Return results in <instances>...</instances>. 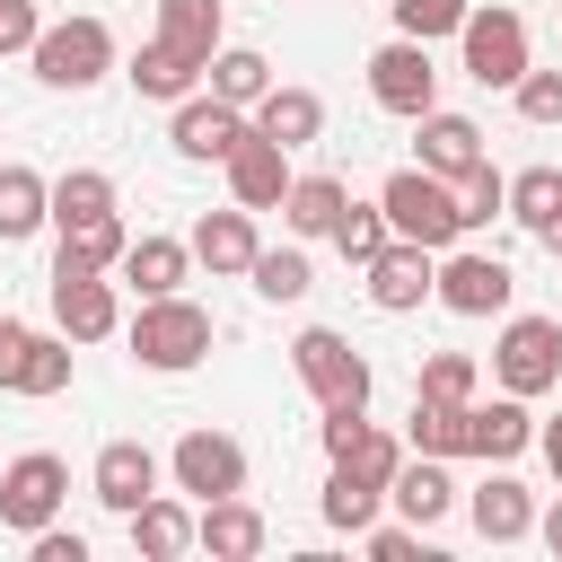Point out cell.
Segmentation results:
<instances>
[{"mask_svg":"<svg viewBox=\"0 0 562 562\" xmlns=\"http://www.w3.org/2000/svg\"><path fill=\"white\" fill-rule=\"evenodd\" d=\"M123 334H132V360H140V369L184 378V369L211 351V307H193L184 290H167V299H140V316H132Z\"/></svg>","mask_w":562,"mask_h":562,"instance_id":"cell-1","label":"cell"},{"mask_svg":"<svg viewBox=\"0 0 562 562\" xmlns=\"http://www.w3.org/2000/svg\"><path fill=\"white\" fill-rule=\"evenodd\" d=\"M290 369H299V386L316 395V413H369V395H378V369H369L334 325H307V334L290 342Z\"/></svg>","mask_w":562,"mask_h":562,"instance_id":"cell-2","label":"cell"},{"mask_svg":"<svg viewBox=\"0 0 562 562\" xmlns=\"http://www.w3.org/2000/svg\"><path fill=\"white\" fill-rule=\"evenodd\" d=\"M378 202H386V228L395 237H413V246H457L465 237V211H457V184L448 176H430V167H395L386 184H378Z\"/></svg>","mask_w":562,"mask_h":562,"instance_id":"cell-3","label":"cell"},{"mask_svg":"<svg viewBox=\"0 0 562 562\" xmlns=\"http://www.w3.org/2000/svg\"><path fill=\"white\" fill-rule=\"evenodd\" d=\"M26 61H35L44 88L79 97V88H97V79L114 70V26H105V18H44V35H35Z\"/></svg>","mask_w":562,"mask_h":562,"instance_id":"cell-4","label":"cell"},{"mask_svg":"<svg viewBox=\"0 0 562 562\" xmlns=\"http://www.w3.org/2000/svg\"><path fill=\"white\" fill-rule=\"evenodd\" d=\"M457 53H465V79L474 88H518L536 61H527V18L518 9H465V26H457Z\"/></svg>","mask_w":562,"mask_h":562,"instance_id":"cell-5","label":"cell"},{"mask_svg":"<svg viewBox=\"0 0 562 562\" xmlns=\"http://www.w3.org/2000/svg\"><path fill=\"white\" fill-rule=\"evenodd\" d=\"M492 378L509 386V395H553L562 386V316H509L501 325V342H492Z\"/></svg>","mask_w":562,"mask_h":562,"instance_id":"cell-6","label":"cell"},{"mask_svg":"<svg viewBox=\"0 0 562 562\" xmlns=\"http://www.w3.org/2000/svg\"><path fill=\"white\" fill-rule=\"evenodd\" d=\"M61 501H70V465H61L53 448H26V457H9V465H0V527H9V536L53 527V518H61Z\"/></svg>","mask_w":562,"mask_h":562,"instance_id":"cell-7","label":"cell"},{"mask_svg":"<svg viewBox=\"0 0 562 562\" xmlns=\"http://www.w3.org/2000/svg\"><path fill=\"white\" fill-rule=\"evenodd\" d=\"M167 483L202 509V501H228V492H246V448L228 439V430H184L176 448H167Z\"/></svg>","mask_w":562,"mask_h":562,"instance_id":"cell-8","label":"cell"},{"mask_svg":"<svg viewBox=\"0 0 562 562\" xmlns=\"http://www.w3.org/2000/svg\"><path fill=\"white\" fill-rule=\"evenodd\" d=\"M369 97H378L386 114L422 123V114L439 105V70H430V44H422V35H395V44H378V53H369Z\"/></svg>","mask_w":562,"mask_h":562,"instance_id":"cell-9","label":"cell"},{"mask_svg":"<svg viewBox=\"0 0 562 562\" xmlns=\"http://www.w3.org/2000/svg\"><path fill=\"white\" fill-rule=\"evenodd\" d=\"M509 290H518V272L501 255H474V246L439 255V307L448 316H509Z\"/></svg>","mask_w":562,"mask_h":562,"instance_id":"cell-10","label":"cell"},{"mask_svg":"<svg viewBox=\"0 0 562 562\" xmlns=\"http://www.w3.org/2000/svg\"><path fill=\"white\" fill-rule=\"evenodd\" d=\"M255 132V114L246 105H228V97H184L176 105V123H167V140H176V158H202V167H228V149Z\"/></svg>","mask_w":562,"mask_h":562,"instance_id":"cell-11","label":"cell"},{"mask_svg":"<svg viewBox=\"0 0 562 562\" xmlns=\"http://www.w3.org/2000/svg\"><path fill=\"white\" fill-rule=\"evenodd\" d=\"M369 299H378L386 316H413L422 299H439V246H413V237H395V246L369 263Z\"/></svg>","mask_w":562,"mask_h":562,"instance_id":"cell-12","label":"cell"},{"mask_svg":"<svg viewBox=\"0 0 562 562\" xmlns=\"http://www.w3.org/2000/svg\"><path fill=\"white\" fill-rule=\"evenodd\" d=\"M536 448V413H527V395H492V404H465V457H483V465H509V457H527Z\"/></svg>","mask_w":562,"mask_h":562,"instance_id":"cell-13","label":"cell"},{"mask_svg":"<svg viewBox=\"0 0 562 562\" xmlns=\"http://www.w3.org/2000/svg\"><path fill=\"white\" fill-rule=\"evenodd\" d=\"M290 149L281 140H263V132H246L237 149H228V202H246V211H281V193H290Z\"/></svg>","mask_w":562,"mask_h":562,"instance_id":"cell-14","label":"cell"},{"mask_svg":"<svg viewBox=\"0 0 562 562\" xmlns=\"http://www.w3.org/2000/svg\"><path fill=\"white\" fill-rule=\"evenodd\" d=\"M53 325H61L70 342H105V334L123 325L114 281H105V272H53Z\"/></svg>","mask_w":562,"mask_h":562,"instance_id":"cell-15","label":"cell"},{"mask_svg":"<svg viewBox=\"0 0 562 562\" xmlns=\"http://www.w3.org/2000/svg\"><path fill=\"white\" fill-rule=\"evenodd\" d=\"M158 474H167V465H158L140 439H105V448H97V474H88V492H97L114 518H132V509L158 492Z\"/></svg>","mask_w":562,"mask_h":562,"instance_id":"cell-16","label":"cell"},{"mask_svg":"<svg viewBox=\"0 0 562 562\" xmlns=\"http://www.w3.org/2000/svg\"><path fill=\"white\" fill-rule=\"evenodd\" d=\"M465 518H474L483 544H518V536H536V492H527L518 474H483V483L465 492Z\"/></svg>","mask_w":562,"mask_h":562,"instance_id":"cell-17","label":"cell"},{"mask_svg":"<svg viewBox=\"0 0 562 562\" xmlns=\"http://www.w3.org/2000/svg\"><path fill=\"white\" fill-rule=\"evenodd\" d=\"M255 255H263V237H255V211H246V202L193 220V263H202V272H255Z\"/></svg>","mask_w":562,"mask_h":562,"instance_id":"cell-18","label":"cell"},{"mask_svg":"<svg viewBox=\"0 0 562 562\" xmlns=\"http://www.w3.org/2000/svg\"><path fill=\"white\" fill-rule=\"evenodd\" d=\"M123 527H132V553H140V562H176V553L202 544V509H184V501H167V492H149Z\"/></svg>","mask_w":562,"mask_h":562,"instance_id":"cell-19","label":"cell"},{"mask_svg":"<svg viewBox=\"0 0 562 562\" xmlns=\"http://www.w3.org/2000/svg\"><path fill=\"white\" fill-rule=\"evenodd\" d=\"M114 272H123V290H140V299H167V290H184V272H193V237H132Z\"/></svg>","mask_w":562,"mask_h":562,"instance_id":"cell-20","label":"cell"},{"mask_svg":"<svg viewBox=\"0 0 562 562\" xmlns=\"http://www.w3.org/2000/svg\"><path fill=\"white\" fill-rule=\"evenodd\" d=\"M263 509L246 501V492H228V501H202V553L211 562H255L263 553Z\"/></svg>","mask_w":562,"mask_h":562,"instance_id":"cell-21","label":"cell"},{"mask_svg":"<svg viewBox=\"0 0 562 562\" xmlns=\"http://www.w3.org/2000/svg\"><path fill=\"white\" fill-rule=\"evenodd\" d=\"M255 132H263V140H281V149H307V140L325 132V97H316V88H281V79H272V88L255 97Z\"/></svg>","mask_w":562,"mask_h":562,"instance_id":"cell-22","label":"cell"},{"mask_svg":"<svg viewBox=\"0 0 562 562\" xmlns=\"http://www.w3.org/2000/svg\"><path fill=\"white\" fill-rule=\"evenodd\" d=\"M386 501L413 518V527H439L448 509H457V483H448V457H404L395 465V483H386Z\"/></svg>","mask_w":562,"mask_h":562,"instance_id":"cell-23","label":"cell"},{"mask_svg":"<svg viewBox=\"0 0 562 562\" xmlns=\"http://www.w3.org/2000/svg\"><path fill=\"white\" fill-rule=\"evenodd\" d=\"M474 158H483V123H474V114H448V105H430V114H422V167L457 184Z\"/></svg>","mask_w":562,"mask_h":562,"instance_id":"cell-24","label":"cell"},{"mask_svg":"<svg viewBox=\"0 0 562 562\" xmlns=\"http://www.w3.org/2000/svg\"><path fill=\"white\" fill-rule=\"evenodd\" d=\"M132 88H140V97H158V105H184V97L202 88V61H193V53H176L167 35H149V44L132 53Z\"/></svg>","mask_w":562,"mask_h":562,"instance_id":"cell-25","label":"cell"},{"mask_svg":"<svg viewBox=\"0 0 562 562\" xmlns=\"http://www.w3.org/2000/svg\"><path fill=\"white\" fill-rule=\"evenodd\" d=\"M342 211H351V184H342V176H290V193H281L290 237H334Z\"/></svg>","mask_w":562,"mask_h":562,"instance_id":"cell-26","label":"cell"},{"mask_svg":"<svg viewBox=\"0 0 562 562\" xmlns=\"http://www.w3.org/2000/svg\"><path fill=\"white\" fill-rule=\"evenodd\" d=\"M158 35L211 70V53L228 44V18H220V0H158Z\"/></svg>","mask_w":562,"mask_h":562,"instance_id":"cell-27","label":"cell"},{"mask_svg":"<svg viewBox=\"0 0 562 562\" xmlns=\"http://www.w3.org/2000/svg\"><path fill=\"white\" fill-rule=\"evenodd\" d=\"M44 220H53V184H44L35 167H18V158H9V167H0V246L35 237Z\"/></svg>","mask_w":562,"mask_h":562,"instance_id":"cell-28","label":"cell"},{"mask_svg":"<svg viewBox=\"0 0 562 562\" xmlns=\"http://www.w3.org/2000/svg\"><path fill=\"white\" fill-rule=\"evenodd\" d=\"M123 246H132V228L105 211V220H79V228H61V255H53V272H114L123 263Z\"/></svg>","mask_w":562,"mask_h":562,"instance_id":"cell-29","label":"cell"},{"mask_svg":"<svg viewBox=\"0 0 562 562\" xmlns=\"http://www.w3.org/2000/svg\"><path fill=\"white\" fill-rule=\"evenodd\" d=\"M202 79H211V97H228V105H246V114H255V97L272 88V61H263L255 44H220Z\"/></svg>","mask_w":562,"mask_h":562,"instance_id":"cell-30","label":"cell"},{"mask_svg":"<svg viewBox=\"0 0 562 562\" xmlns=\"http://www.w3.org/2000/svg\"><path fill=\"white\" fill-rule=\"evenodd\" d=\"M114 211V176L105 167H61L53 176V228H79V220H105Z\"/></svg>","mask_w":562,"mask_h":562,"instance_id":"cell-31","label":"cell"},{"mask_svg":"<svg viewBox=\"0 0 562 562\" xmlns=\"http://www.w3.org/2000/svg\"><path fill=\"white\" fill-rule=\"evenodd\" d=\"M378 501H386V483H369V474H351V465H334L325 474V527H342V536H360V527H378Z\"/></svg>","mask_w":562,"mask_h":562,"instance_id":"cell-32","label":"cell"},{"mask_svg":"<svg viewBox=\"0 0 562 562\" xmlns=\"http://www.w3.org/2000/svg\"><path fill=\"white\" fill-rule=\"evenodd\" d=\"M246 281H255V299H272V307H299V299L316 290V272H307V246H263Z\"/></svg>","mask_w":562,"mask_h":562,"instance_id":"cell-33","label":"cell"},{"mask_svg":"<svg viewBox=\"0 0 562 562\" xmlns=\"http://www.w3.org/2000/svg\"><path fill=\"white\" fill-rule=\"evenodd\" d=\"M509 220L544 237V228L562 220V167H518V176H509Z\"/></svg>","mask_w":562,"mask_h":562,"instance_id":"cell-34","label":"cell"},{"mask_svg":"<svg viewBox=\"0 0 562 562\" xmlns=\"http://www.w3.org/2000/svg\"><path fill=\"white\" fill-rule=\"evenodd\" d=\"M334 246H342V263H360V272H369V263L395 246V228H386V202H351V211L334 220Z\"/></svg>","mask_w":562,"mask_h":562,"instance_id":"cell-35","label":"cell"},{"mask_svg":"<svg viewBox=\"0 0 562 562\" xmlns=\"http://www.w3.org/2000/svg\"><path fill=\"white\" fill-rule=\"evenodd\" d=\"M474 386H483L474 351H430L422 378H413V395H430V404H474Z\"/></svg>","mask_w":562,"mask_h":562,"instance_id":"cell-36","label":"cell"},{"mask_svg":"<svg viewBox=\"0 0 562 562\" xmlns=\"http://www.w3.org/2000/svg\"><path fill=\"white\" fill-rule=\"evenodd\" d=\"M413 457H465V404L413 395Z\"/></svg>","mask_w":562,"mask_h":562,"instance_id":"cell-37","label":"cell"},{"mask_svg":"<svg viewBox=\"0 0 562 562\" xmlns=\"http://www.w3.org/2000/svg\"><path fill=\"white\" fill-rule=\"evenodd\" d=\"M457 211H465V228H492V220L509 211V176H501L492 158H474V167L457 176Z\"/></svg>","mask_w":562,"mask_h":562,"instance_id":"cell-38","label":"cell"},{"mask_svg":"<svg viewBox=\"0 0 562 562\" xmlns=\"http://www.w3.org/2000/svg\"><path fill=\"white\" fill-rule=\"evenodd\" d=\"M61 386H70V334H35L9 395H61Z\"/></svg>","mask_w":562,"mask_h":562,"instance_id":"cell-39","label":"cell"},{"mask_svg":"<svg viewBox=\"0 0 562 562\" xmlns=\"http://www.w3.org/2000/svg\"><path fill=\"white\" fill-rule=\"evenodd\" d=\"M386 9H395V35L439 44V35H457V26H465V9H474V0H386Z\"/></svg>","mask_w":562,"mask_h":562,"instance_id":"cell-40","label":"cell"},{"mask_svg":"<svg viewBox=\"0 0 562 562\" xmlns=\"http://www.w3.org/2000/svg\"><path fill=\"white\" fill-rule=\"evenodd\" d=\"M509 97H518V114H527V123H544V132L562 123V70H527Z\"/></svg>","mask_w":562,"mask_h":562,"instance_id":"cell-41","label":"cell"},{"mask_svg":"<svg viewBox=\"0 0 562 562\" xmlns=\"http://www.w3.org/2000/svg\"><path fill=\"white\" fill-rule=\"evenodd\" d=\"M35 35H44V9L35 0H0V53H35Z\"/></svg>","mask_w":562,"mask_h":562,"instance_id":"cell-42","label":"cell"},{"mask_svg":"<svg viewBox=\"0 0 562 562\" xmlns=\"http://www.w3.org/2000/svg\"><path fill=\"white\" fill-rule=\"evenodd\" d=\"M360 544H369V562H413L422 553V527L404 518V527H360Z\"/></svg>","mask_w":562,"mask_h":562,"instance_id":"cell-43","label":"cell"},{"mask_svg":"<svg viewBox=\"0 0 562 562\" xmlns=\"http://www.w3.org/2000/svg\"><path fill=\"white\" fill-rule=\"evenodd\" d=\"M26 342H35V325L0 316V386H18V369H26Z\"/></svg>","mask_w":562,"mask_h":562,"instance_id":"cell-44","label":"cell"},{"mask_svg":"<svg viewBox=\"0 0 562 562\" xmlns=\"http://www.w3.org/2000/svg\"><path fill=\"white\" fill-rule=\"evenodd\" d=\"M26 544H35V562H88V536H61V527H35Z\"/></svg>","mask_w":562,"mask_h":562,"instance_id":"cell-45","label":"cell"},{"mask_svg":"<svg viewBox=\"0 0 562 562\" xmlns=\"http://www.w3.org/2000/svg\"><path fill=\"white\" fill-rule=\"evenodd\" d=\"M536 448H544V465H553V483H562V413H553V422H536Z\"/></svg>","mask_w":562,"mask_h":562,"instance_id":"cell-46","label":"cell"},{"mask_svg":"<svg viewBox=\"0 0 562 562\" xmlns=\"http://www.w3.org/2000/svg\"><path fill=\"white\" fill-rule=\"evenodd\" d=\"M536 536H544V553H553V562H562V492H553V509H544V518H536Z\"/></svg>","mask_w":562,"mask_h":562,"instance_id":"cell-47","label":"cell"},{"mask_svg":"<svg viewBox=\"0 0 562 562\" xmlns=\"http://www.w3.org/2000/svg\"><path fill=\"white\" fill-rule=\"evenodd\" d=\"M536 246H544V255H553V263H562V220H553V228H544V237H536Z\"/></svg>","mask_w":562,"mask_h":562,"instance_id":"cell-48","label":"cell"}]
</instances>
